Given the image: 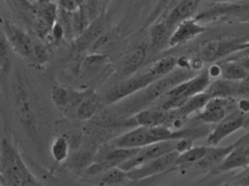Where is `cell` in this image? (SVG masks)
Wrapping results in <instances>:
<instances>
[{
  "label": "cell",
  "instance_id": "cell-35",
  "mask_svg": "<svg viewBox=\"0 0 249 186\" xmlns=\"http://www.w3.org/2000/svg\"><path fill=\"white\" fill-rule=\"evenodd\" d=\"M35 65H43L49 61V53L46 46L34 42Z\"/></svg>",
  "mask_w": 249,
  "mask_h": 186
},
{
  "label": "cell",
  "instance_id": "cell-8",
  "mask_svg": "<svg viewBox=\"0 0 249 186\" xmlns=\"http://www.w3.org/2000/svg\"><path fill=\"white\" fill-rule=\"evenodd\" d=\"M247 125L248 119L244 113L240 111L234 112L217 123L215 129L208 136L207 142L211 146H215L224 138Z\"/></svg>",
  "mask_w": 249,
  "mask_h": 186
},
{
  "label": "cell",
  "instance_id": "cell-41",
  "mask_svg": "<svg viewBox=\"0 0 249 186\" xmlns=\"http://www.w3.org/2000/svg\"><path fill=\"white\" fill-rule=\"evenodd\" d=\"M239 111L243 113H247L249 110V102L247 99H243L239 101Z\"/></svg>",
  "mask_w": 249,
  "mask_h": 186
},
{
  "label": "cell",
  "instance_id": "cell-23",
  "mask_svg": "<svg viewBox=\"0 0 249 186\" xmlns=\"http://www.w3.org/2000/svg\"><path fill=\"white\" fill-rule=\"evenodd\" d=\"M207 149V146L192 147L188 151L179 154L173 168L188 164H197L205 156Z\"/></svg>",
  "mask_w": 249,
  "mask_h": 186
},
{
  "label": "cell",
  "instance_id": "cell-9",
  "mask_svg": "<svg viewBox=\"0 0 249 186\" xmlns=\"http://www.w3.org/2000/svg\"><path fill=\"white\" fill-rule=\"evenodd\" d=\"M234 149L224 161L214 169L215 172H224L236 169H247L249 164V135L246 134L235 142Z\"/></svg>",
  "mask_w": 249,
  "mask_h": 186
},
{
  "label": "cell",
  "instance_id": "cell-15",
  "mask_svg": "<svg viewBox=\"0 0 249 186\" xmlns=\"http://www.w3.org/2000/svg\"><path fill=\"white\" fill-rule=\"evenodd\" d=\"M236 143L227 147H208L206 154L202 160L197 163L202 169H215L234 149Z\"/></svg>",
  "mask_w": 249,
  "mask_h": 186
},
{
  "label": "cell",
  "instance_id": "cell-21",
  "mask_svg": "<svg viewBox=\"0 0 249 186\" xmlns=\"http://www.w3.org/2000/svg\"><path fill=\"white\" fill-rule=\"evenodd\" d=\"M165 110H145L138 113L135 118V123L138 126H155L163 125L167 118Z\"/></svg>",
  "mask_w": 249,
  "mask_h": 186
},
{
  "label": "cell",
  "instance_id": "cell-36",
  "mask_svg": "<svg viewBox=\"0 0 249 186\" xmlns=\"http://www.w3.org/2000/svg\"><path fill=\"white\" fill-rule=\"evenodd\" d=\"M23 180L21 186H42L41 183L31 172L25 163L22 164Z\"/></svg>",
  "mask_w": 249,
  "mask_h": 186
},
{
  "label": "cell",
  "instance_id": "cell-18",
  "mask_svg": "<svg viewBox=\"0 0 249 186\" xmlns=\"http://www.w3.org/2000/svg\"><path fill=\"white\" fill-rule=\"evenodd\" d=\"M13 51L2 30H0V78L5 79L13 68Z\"/></svg>",
  "mask_w": 249,
  "mask_h": 186
},
{
  "label": "cell",
  "instance_id": "cell-16",
  "mask_svg": "<svg viewBox=\"0 0 249 186\" xmlns=\"http://www.w3.org/2000/svg\"><path fill=\"white\" fill-rule=\"evenodd\" d=\"M222 80L237 82L249 78V69L245 68L238 61L228 60L218 64Z\"/></svg>",
  "mask_w": 249,
  "mask_h": 186
},
{
  "label": "cell",
  "instance_id": "cell-5",
  "mask_svg": "<svg viewBox=\"0 0 249 186\" xmlns=\"http://www.w3.org/2000/svg\"><path fill=\"white\" fill-rule=\"evenodd\" d=\"M177 142L178 140L165 141L140 148L138 152L132 158L119 166V168L127 172L148 161L174 151Z\"/></svg>",
  "mask_w": 249,
  "mask_h": 186
},
{
  "label": "cell",
  "instance_id": "cell-2",
  "mask_svg": "<svg viewBox=\"0 0 249 186\" xmlns=\"http://www.w3.org/2000/svg\"><path fill=\"white\" fill-rule=\"evenodd\" d=\"M194 134L188 130H171L164 125L155 126H138L122 136H118L111 142L112 146L116 148L138 149L158 142L169 140H178L188 138Z\"/></svg>",
  "mask_w": 249,
  "mask_h": 186
},
{
  "label": "cell",
  "instance_id": "cell-10",
  "mask_svg": "<svg viewBox=\"0 0 249 186\" xmlns=\"http://www.w3.org/2000/svg\"><path fill=\"white\" fill-rule=\"evenodd\" d=\"M243 49H244V46L234 40H209L204 42L199 46L198 53L199 59L203 62H212L221 56Z\"/></svg>",
  "mask_w": 249,
  "mask_h": 186
},
{
  "label": "cell",
  "instance_id": "cell-7",
  "mask_svg": "<svg viewBox=\"0 0 249 186\" xmlns=\"http://www.w3.org/2000/svg\"><path fill=\"white\" fill-rule=\"evenodd\" d=\"M158 79L160 78L153 76L148 72L129 78L113 87L106 95V101L110 104L116 102L133 93L146 88L150 84Z\"/></svg>",
  "mask_w": 249,
  "mask_h": 186
},
{
  "label": "cell",
  "instance_id": "cell-20",
  "mask_svg": "<svg viewBox=\"0 0 249 186\" xmlns=\"http://www.w3.org/2000/svg\"><path fill=\"white\" fill-rule=\"evenodd\" d=\"M145 56L146 50L143 46H140L134 49L124 62L122 73L125 77L133 73L143 63Z\"/></svg>",
  "mask_w": 249,
  "mask_h": 186
},
{
  "label": "cell",
  "instance_id": "cell-27",
  "mask_svg": "<svg viewBox=\"0 0 249 186\" xmlns=\"http://www.w3.org/2000/svg\"><path fill=\"white\" fill-rule=\"evenodd\" d=\"M177 65L176 58L168 56L156 62L148 72L156 78H161L173 72Z\"/></svg>",
  "mask_w": 249,
  "mask_h": 186
},
{
  "label": "cell",
  "instance_id": "cell-43",
  "mask_svg": "<svg viewBox=\"0 0 249 186\" xmlns=\"http://www.w3.org/2000/svg\"><path fill=\"white\" fill-rule=\"evenodd\" d=\"M4 20L2 19V16H1V13H0V30H2V25H3Z\"/></svg>",
  "mask_w": 249,
  "mask_h": 186
},
{
  "label": "cell",
  "instance_id": "cell-12",
  "mask_svg": "<svg viewBox=\"0 0 249 186\" xmlns=\"http://www.w3.org/2000/svg\"><path fill=\"white\" fill-rule=\"evenodd\" d=\"M205 27L198 24L195 20L189 18L179 24L169 38V45L176 48L187 43L205 31Z\"/></svg>",
  "mask_w": 249,
  "mask_h": 186
},
{
  "label": "cell",
  "instance_id": "cell-24",
  "mask_svg": "<svg viewBox=\"0 0 249 186\" xmlns=\"http://www.w3.org/2000/svg\"><path fill=\"white\" fill-rule=\"evenodd\" d=\"M71 142L66 136H59L53 140L51 147V152L56 163H64L70 156Z\"/></svg>",
  "mask_w": 249,
  "mask_h": 186
},
{
  "label": "cell",
  "instance_id": "cell-3",
  "mask_svg": "<svg viewBox=\"0 0 249 186\" xmlns=\"http://www.w3.org/2000/svg\"><path fill=\"white\" fill-rule=\"evenodd\" d=\"M23 162L16 145L8 137L2 139L0 145V181L2 186H21Z\"/></svg>",
  "mask_w": 249,
  "mask_h": 186
},
{
  "label": "cell",
  "instance_id": "cell-28",
  "mask_svg": "<svg viewBox=\"0 0 249 186\" xmlns=\"http://www.w3.org/2000/svg\"><path fill=\"white\" fill-rule=\"evenodd\" d=\"M234 82L231 81H217L214 83L211 88L206 91L211 96V97H222L228 99L230 96L232 95L234 93H237L238 85H235Z\"/></svg>",
  "mask_w": 249,
  "mask_h": 186
},
{
  "label": "cell",
  "instance_id": "cell-22",
  "mask_svg": "<svg viewBox=\"0 0 249 186\" xmlns=\"http://www.w3.org/2000/svg\"><path fill=\"white\" fill-rule=\"evenodd\" d=\"M106 63V57L101 53H92L84 58L80 66L79 72L83 77L91 76L98 72Z\"/></svg>",
  "mask_w": 249,
  "mask_h": 186
},
{
  "label": "cell",
  "instance_id": "cell-39",
  "mask_svg": "<svg viewBox=\"0 0 249 186\" xmlns=\"http://www.w3.org/2000/svg\"><path fill=\"white\" fill-rule=\"evenodd\" d=\"M249 78H246V79L240 81V84H239L238 88H237V94L243 96V97H246V99H247L248 96H249Z\"/></svg>",
  "mask_w": 249,
  "mask_h": 186
},
{
  "label": "cell",
  "instance_id": "cell-29",
  "mask_svg": "<svg viewBox=\"0 0 249 186\" xmlns=\"http://www.w3.org/2000/svg\"><path fill=\"white\" fill-rule=\"evenodd\" d=\"M100 175L99 183L103 186L119 184L128 180L126 171H123L119 167H114L106 170Z\"/></svg>",
  "mask_w": 249,
  "mask_h": 186
},
{
  "label": "cell",
  "instance_id": "cell-40",
  "mask_svg": "<svg viewBox=\"0 0 249 186\" xmlns=\"http://www.w3.org/2000/svg\"><path fill=\"white\" fill-rule=\"evenodd\" d=\"M207 71H208V75H209L210 78L211 77L216 78V77L221 76V71H220L219 66L218 65H213Z\"/></svg>",
  "mask_w": 249,
  "mask_h": 186
},
{
  "label": "cell",
  "instance_id": "cell-42",
  "mask_svg": "<svg viewBox=\"0 0 249 186\" xmlns=\"http://www.w3.org/2000/svg\"><path fill=\"white\" fill-rule=\"evenodd\" d=\"M190 67L192 69L195 70H199L202 69L203 67V61L199 59V57L195 58V59L192 61V63L190 64Z\"/></svg>",
  "mask_w": 249,
  "mask_h": 186
},
{
  "label": "cell",
  "instance_id": "cell-14",
  "mask_svg": "<svg viewBox=\"0 0 249 186\" xmlns=\"http://www.w3.org/2000/svg\"><path fill=\"white\" fill-rule=\"evenodd\" d=\"M104 34V23L101 15L91 23L81 35L77 37L74 47L78 52L84 51L91 48L94 42Z\"/></svg>",
  "mask_w": 249,
  "mask_h": 186
},
{
  "label": "cell",
  "instance_id": "cell-6",
  "mask_svg": "<svg viewBox=\"0 0 249 186\" xmlns=\"http://www.w3.org/2000/svg\"><path fill=\"white\" fill-rule=\"evenodd\" d=\"M179 153L174 151L126 172L128 180H141L173 169Z\"/></svg>",
  "mask_w": 249,
  "mask_h": 186
},
{
  "label": "cell",
  "instance_id": "cell-33",
  "mask_svg": "<svg viewBox=\"0 0 249 186\" xmlns=\"http://www.w3.org/2000/svg\"><path fill=\"white\" fill-rule=\"evenodd\" d=\"M226 117V110H206L202 109L199 118L205 123H218Z\"/></svg>",
  "mask_w": 249,
  "mask_h": 186
},
{
  "label": "cell",
  "instance_id": "cell-34",
  "mask_svg": "<svg viewBox=\"0 0 249 186\" xmlns=\"http://www.w3.org/2000/svg\"><path fill=\"white\" fill-rule=\"evenodd\" d=\"M94 157L87 151L86 152H76L72 157H71L70 166L76 169L77 168L81 169L84 167L87 168L92 162V158L94 159Z\"/></svg>",
  "mask_w": 249,
  "mask_h": 186
},
{
  "label": "cell",
  "instance_id": "cell-4",
  "mask_svg": "<svg viewBox=\"0 0 249 186\" xmlns=\"http://www.w3.org/2000/svg\"><path fill=\"white\" fill-rule=\"evenodd\" d=\"M2 30L13 51L27 62L35 64L34 41L30 36L9 20H4Z\"/></svg>",
  "mask_w": 249,
  "mask_h": 186
},
{
  "label": "cell",
  "instance_id": "cell-31",
  "mask_svg": "<svg viewBox=\"0 0 249 186\" xmlns=\"http://www.w3.org/2000/svg\"><path fill=\"white\" fill-rule=\"evenodd\" d=\"M52 99L59 108H67L71 104V91L63 87H54L52 90Z\"/></svg>",
  "mask_w": 249,
  "mask_h": 186
},
{
  "label": "cell",
  "instance_id": "cell-30",
  "mask_svg": "<svg viewBox=\"0 0 249 186\" xmlns=\"http://www.w3.org/2000/svg\"><path fill=\"white\" fill-rule=\"evenodd\" d=\"M30 24L32 30L40 40H45L50 37L51 32L53 27L49 25L43 18L36 15L30 21Z\"/></svg>",
  "mask_w": 249,
  "mask_h": 186
},
{
  "label": "cell",
  "instance_id": "cell-37",
  "mask_svg": "<svg viewBox=\"0 0 249 186\" xmlns=\"http://www.w3.org/2000/svg\"><path fill=\"white\" fill-rule=\"evenodd\" d=\"M58 7L60 9L63 10L65 12L73 14L79 8L80 1H75V0H60L57 1Z\"/></svg>",
  "mask_w": 249,
  "mask_h": 186
},
{
  "label": "cell",
  "instance_id": "cell-25",
  "mask_svg": "<svg viewBox=\"0 0 249 186\" xmlns=\"http://www.w3.org/2000/svg\"><path fill=\"white\" fill-rule=\"evenodd\" d=\"M211 98V96L206 91L193 96L188 99L186 102L178 109L179 113L181 116H186L196 110H200L205 107Z\"/></svg>",
  "mask_w": 249,
  "mask_h": 186
},
{
  "label": "cell",
  "instance_id": "cell-13",
  "mask_svg": "<svg viewBox=\"0 0 249 186\" xmlns=\"http://www.w3.org/2000/svg\"><path fill=\"white\" fill-rule=\"evenodd\" d=\"M199 1L189 0V1H181L178 5H176L167 16L164 21L166 27L169 32L176 28L179 24L185 20L189 19L195 14L199 5Z\"/></svg>",
  "mask_w": 249,
  "mask_h": 186
},
{
  "label": "cell",
  "instance_id": "cell-19",
  "mask_svg": "<svg viewBox=\"0 0 249 186\" xmlns=\"http://www.w3.org/2000/svg\"><path fill=\"white\" fill-rule=\"evenodd\" d=\"M36 15L44 19L52 27L56 22L58 16V8L56 2L52 1H34Z\"/></svg>",
  "mask_w": 249,
  "mask_h": 186
},
{
  "label": "cell",
  "instance_id": "cell-26",
  "mask_svg": "<svg viewBox=\"0 0 249 186\" xmlns=\"http://www.w3.org/2000/svg\"><path fill=\"white\" fill-rule=\"evenodd\" d=\"M98 108L97 99L92 94L86 96L76 108V117L80 120H88L93 118Z\"/></svg>",
  "mask_w": 249,
  "mask_h": 186
},
{
  "label": "cell",
  "instance_id": "cell-38",
  "mask_svg": "<svg viewBox=\"0 0 249 186\" xmlns=\"http://www.w3.org/2000/svg\"><path fill=\"white\" fill-rule=\"evenodd\" d=\"M51 37H52L53 43L54 44H59L65 38V33H64L63 29L61 27L60 24L58 22L55 23L51 32Z\"/></svg>",
  "mask_w": 249,
  "mask_h": 186
},
{
  "label": "cell",
  "instance_id": "cell-11",
  "mask_svg": "<svg viewBox=\"0 0 249 186\" xmlns=\"http://www.w3.org/2000/svg\"><path fill=\"white\" fill-rule=\"evenodd\" d=\"M192 78H190V73L186 70L175 72L173 75L169 74L157 80L147 87L145 100L151 101L163 94H166L176 85Z\"/></svg>",
  "mask_w": 249,
  "mask_h": 186
},
{
  "label": "cell",
  "instance_id": "cell-32",
  "mask_svg": "<svg viewBox=\"0 0 249 186\" xmlns=\"http://www.w3.org/2000/svg\"><path fill=\"white\" fill-rule=\"evenodd\" d=\"M169 30L164 22L156 24L151 30L150 37L153 46H159L163 44L168 37Z\"/></svg>",
  "mask_w": 249,
  "mask_h": 186
},
{
  "label": "cell",
  "instance_id": "cell-17",
  "mask_svg": "<svg viewBox=\"0 0 249 186\" xmlns=\"http://www.w3.org/2000/svg\"><path fill=\"white\" fill-rule=\"evenodd\" d=\"M210 77L208 71H204L197 76L193 77L189 81L187 88L180 98H176L178 101L184 104L186 100L193 96L204 92L208 88L210 84ZM174 100V99H173Z\"/></svg>",
  "mask_w": 249,
  "mask_h": 186
},
{
  "label": "cell",
  "instance_id": "cell-1",
  "mask_svg": "<svg viewBox=\"0 0 249 186\" xmlns=\"http://www.w3.org/2000/svg\"><path fill=\"white\" fill-rule=\"evenodd\" d=\"M28 81L22 71L18 70L14 84V111L25 135L36 144L40 142V118Z\"/></svg>",
  "mask_w": 249,
  "mask_h": 186
}]
</instances>
